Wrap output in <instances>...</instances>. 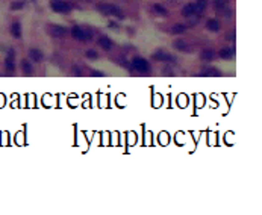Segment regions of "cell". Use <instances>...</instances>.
<instances>
[{"mask_svg": "<svg viewBox=\"0 0 262 215\" xmlns=\"http://www.w3.org/2000/svg\"><path fill=\"white\" fill-rule=\"evenodd\" d=\"M97 9L99 11L105 12V14H111V15H115V17H118V18H123L124 15H123V12L120 11L117 6H112V5H99L97 6Z\"/></svg>", "mask_w": 262, "mask_h": 215, "instance_id": "1", "label": "cell"}, {"mask_svg": "<svg viewBox=\"0 0 262 215\" xmlns=\"http://www.w3.org/2000/svg\"><path fill=\"white\" fill-rule=\"evenodd\" d=\"M50 8L56 12H68L70 9H71V6H70L68 3H67V2H62V0H53V2L50 3Z\"/></svg>", "mask_w": 262, "mask_h": 215, "instance_id": "2", "label": "cell"}, {"mask_svg": "<svg viewBox=\"0 0 262 215\" xmlns=\"http://www.w3.org/2000/svg\"><path fill=\"white\" fill-rule=\"evenodd\" d=\"M132 64H133V68H135L137 71H141V73H146V71L150 70L148 62L146 59H143V58H135V59L132 61Z\"/></svg>", "mask_w": 262, "mask_h": 215, "instance_id": "3", "label": "cell"}, {"mask_svg": "<svg viewBox=\"0 0 262 215\" xmlns=\"http://www.w3.org/2000/svg\"><path fill=\"white\" fill-rule=\"evenodd\" d=\"M153 58L156 59V61H164V62H174L176 59L171 56V55H167L165 52H162V50H159V52H156L155 55H153Z\"/></svg>", "mask_w": 262, "mask_h": 215, "instance_id": "4", "label": "cell"}, {"mask_svg": "<svg viewBox=\"0 0 262 215\" xmlns=\"http://www.w3.org/2000/svg\"><path fill=\"white\" fill-rule=\"evenodd\" d=\"M5 64H6V70H8L9 73L15 70V61H14V52H12V50H9V53H8V56H6Z\"/></svg>", "mask_w": 262, "mask_h": 215, "instance_id": "5", "label": "cell"}, {"mask_svg": "<svg viewBox=\"0 0 262 215\" xmlns=\"http://www.w3.org/2000/svg\"><path fill=\"white\" fill-rule=\"evenodd\" d=\"M50 34L53 35V36H56V38H61V36H64V35L67 34V29L62 27V26H52L50 27Z\"/></svg>", "mask_w": 262, "mask_h": 215, "instance_id": "6", "label": "cell"}, {"mask_svg": "<svg viewBox=\"0 0 262 215\" xmlns=\"http://www.w3.org/2000/svg\"><path fill=\"white\" fill-rule=\"evenodd\" d=\"M182 15H183V17H186V18H189V17L195 15V9H194V5H193V3H189V5L183 6Z\"/></svg>", "mask_w": 262, "mask_h": 215, "instance_id": "7", "label": "cell"}, {"mask_svg": "<svg viewBox=\"0 0 262 215\" xmlns=\"http://www.w3.org/2000/svg\"><path fill=\"white\" fill-rule=\"evenodd\" d=\"M99 45H100L102 49H105V50H109V49L112 47V41H111L108 36H100V38H99Z\"/></svg>", "mask_w": 262, "mask_h": 215, "instance_id": "8", "label": "cell"}, {"mask_svg": "<svg viewBox=\"0 0 262 215\" xmlns=\"http://www.w3.org/2000/svg\"><path fill=\"white\" fill-rule=\"evenodd\" d=\"M174 49H177V50H180V52H189L191 49H189V45L186 44L185 41L182 40H177V41H174Z\"/></svg>", "mask_w": 262, "mask_h": 215, "instance_id": "9", "label": "cell"}, {"mask_svg": "<svg viewBox=\"0 0 262 215\" xmlns=\"http://www.w3.org/2000/svg\"><path fill=\"white\" fill-rule=\"evenodd\" d=\"M206 26H208V29H209V30H212V32H218V30H220V23L217 21V20H214V18L208 20Z\"/></svg>", "mask_w": 262, "mask_h": 215, "instance_id": "10", "label": "cell"}, {"mask_svg": "<svg viewBox=\"0 0 262 215\" xmlns=\"http://www.w3.org/2000/svg\"><path fill=\"white\" fill-rule=\"evenodd\" d=\"M71 35L74 40H79V41H83V30L80 27H73L71 29Z\"/></svg>", "mask_w": 262, "mask_h": 215, "instance_id": "11", "label": "cell"}, {"mask_svg": "<svg viewBox=\"0 0 262 215\" xmlns=\"http://www.w3.org/2000/svg\"><path fill=\"white\" fill-rule=\"evenodd\" d=\"M233 55H235L233 49H221V50H220V58H223V59H229V58H232Z\"/></svg>", "mask_w": 262, "mask_h": 215, "instance_id": "12", "label": "cell"}, {"mask_svg": "<svg viewBox=\"0 0 262 215\" xmlns=\"http://www.w3.org/2000/svg\"><path fill=\"white\" fill-rule=\"evenodd\" d=\"M11 32L15 38H20V36H21V26H20V23H14V24H12Z\"/></svg>", "mask_w": 262, "mask_h": 215, "instance_id": "13", "label": "cell"}, {"mask_svg": "<svg viewBox=\"0 0 262 215\" xmlns=\"http://www.w3.org/2000/svg\"><path fill=\"white\" fill-rule=\"evenodd\" d=\"M29 55H30V58L34 59L35 62H40V61L43 59V53H41L40 50H36V49H32V50L29 52Z\"/></svg>", "mask_w": 262, "mask_h": 215, "instance_id": "14", "label": "cell"}, {"mask_svg": "<svg viewBox=\"0 0 262 215\" xmlns=\"http://www.w3.org/2000/svg\"><path fill=\"white\" fill-rule=\"evenodd\" d=\"M185 30H186V26H185V24H176V26L171 27V32H173V34H183Z\"/></svg>", "mask_w": 262, "mask_h": 215, "instance_id": "15", "label": "cell"}, {"mask_svg": "<svg viewBox=\"0 0 262 215\" xmlns=\"http://www.w3.org/2000/svg\"><path fill=\"white\" fill-rule=\"evenodd\" d=\"M21 64H23V71H24V73H26V74H32V71H34V70H32V65H30V62L24 59Z\"/></svg>", "mask_w": 262, "mask_h": 215, "instance_id": "16", "label": "cell"}, {"mask_svg": "<svg viewBox=\"0 0 262 215\" xmlns=\"http://www.w3.org/2000/svg\"><path fill=\"white\" fill-rule=\"evenodd\" d=\"M202 76H220V71L215 68H208L206 71L202 73Z\"/></svg>", "mask_w": 262, "mask_h": 215, "instance_id": "17", "label": "cell"}, {"mask_svg": "<svg viewBox=\"0 0 262 215\" xmlns=\"http://www.w3.org/2000/svg\"><path fill=\"white\" fill-rule=\"evenodd\" d=\"M212 58H214V52L212 50H205L202 53V59H205V61H211Z\"/></svg>", "mask_w": 262, "mask_h": 215, "instance_id": "18", "label": "cell"}, {"mask_svg": "<svg viewBox=\"0 0 262 215\" xmlns=\"http://www.w3.org/2000/svg\"><path fill=\"white\" fill-rule=\"evenodd\" d=\"M92 40V30H83V41H91Z\"/></svg>", "mask_w": 262, "mask_h": 215, "instance_id": "19", "label": "cell"}, {"mask_svg": "<svg viewBox=\"0 0 262 215\" xmlns=\"http://www.w3.org/2000/svg\"><path fill=\"white\" fill-rule=\"evenodd\" d=\"M153 8H155V11L158 12V14H162V15H167V9H165L164 6H159V5H155Z\"/></svg>", "mask_w": 262, "mask_h": 215, "instance_id": "20", "label": "cell"}, {"mask_svg": "<svg viewBox=\"0 0 262 215\" xmlns=\"http://www.w3.org/2000/svg\"><path fill=\"white\" fill-rule=\"evenodd\" d=\"M23 6H24L23 2H17V3L11 5V9H20V8H23Z\"/></svg>", "mask_w": 262, "mask_h": 215, "instance_id": "21", "label": "cell"}, {"mask_svg": "<svg viewBox=\"0 0 262 215\" xmlns=\"http://www.w3.org/2000/svg\"><path fill=\"white\" fill-rule=\"evenodd\" d=\"M224 0H215V8L217 9H220V8H224Z\"/></svg>", "mask_w": 262, "mask_h": 215, "instance_id": "22", "label": "cell"}, {"mask_svg": "<svg viewBox=\"0 0 262 215\" xmlns=\"http://www.w3.org/2000/svg\"><path fill=\"white\" fill-rule=\"evenodd\" d=\"M87 56H88V58H92V59H96V58H97V53H96L94 50H87Z\"/></svg>", "mask_w": 262, "mask_h": 215, "instance_id": "23", "label": "cell"}, {"mask_svg": "<svg viewBox=\"0 0 262 215\" xmlns=\"http://www.w3.org/2000/svg\"><path fill=\"white\" fill-rule=\"evenodd\" d=\"M73 71H74L76 74H79V76H80V74H82V73H80V70H79V68H76V67L73 68Z\"/></svg>", "mask_w": 262, "mask_h": 215, "instance_id": "24", "label": "cell"}, {"mask_svg": "<svg viewBox=\"0 0 262 215\" xmlns=\"http://www.w3.org/2000/svg\"><path fill=\"white\" fill-rule=\"evenodd\" d=\"M92 74L94 76H102V73H99V71H92Z\"/></svg>", "mask_w": 262, "mask_h": 215, "instance_id": "25", "label": "cell"}]
</instances>
